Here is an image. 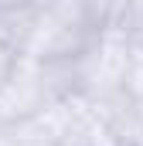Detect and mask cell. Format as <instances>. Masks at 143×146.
I'll return each instance as SVG.
<instances>
[{
	"label": "cell",
	"instance_id": "1",
	"mask_svg": "<svg viewBox=\"0 0 143 146\" xmlns=\"http://www.w3.org/2000/svg\"><path fill=\"white\" fill-rule=\"evenodd\" d=\"M102 31L106 27H99L85 0H58L37 10V27L24 54L41 61H75L96 44Z\"/></svg>",
	"mask_w": 143,
	"mask_h": 146
},
{
	"label": "cell",
	"instance_id": "2",
	"mask_svg": "<svg viewBox=\"0 0 143 146\" xmlns=\"http://www.w3.org/2000/svg\"><path fill=\"white\" fill-rule=\"evenodd\" d=\"M82 72V95L106 99L116 92H126L133 72V41L123 27H106L96 37V44L78 58Z\"/></svg>",
	"mask_w": 143,
	"mask_h": 146
},
{
	"label": "cell",
	"instance_id": "3",
	"mask_svg": "<svg viewBox=\"0 0 143 146\" xmlns=\"http://www.w3.org/2000/svg\"><path fill=\"white\" fill-rule=\"evenodd\" d=\"M44 119L61 146H119L106 115L85 95H72V99L55 102L51 109H44Z\"/></svg>",
	"mask_w": 143,
	"mask_h": 146
},
{
	"label": "cell",
	"instance_id": "4",
	"mask_svg": "<svg viewBox=\"0 0 143 146\" xmlns=\"http://www.w3.org/2000/svg\"><path fill=\"white\" fill-rule=\"evenodd\" d=\"M37 27V7L31 0H3L0 3V41L14 51H27Z\"/></svg>",
	"mask_w": 143,
	"mask_h": 146
},
{
	"label": "cell",
	"instance_id": "5",
	"mask_svg": "<svg viewBox=\"0 0 143 146\" xmlns=\"http://www.w3.org/2000/svg\"><path fill=\"white\" fill-rule=\"evenodd\" d=\"M7 146H61L55 139L44 112L31 115V119H21V122H7Z\"/></svg>",
	"mask_w": 143,
	"mask_h": 146
},
{
	"label": "cell",
	"instance_id": "6",
	"mask_svg": "<svg viewBox=\"0 0 143 146\" xmlns=\"http://www.w3.org/2000/svg\"><path fill=\"white\" fill-rule=\"evenodd\" d=\"M119 27L126 34H143V0H126V10H123Z\"/></svg>",
	"mask_w": 143,
	"mask_h": 146
},
{
	"label": "cell",
	"instance_id": "7",
	"mask_svg": "<svg viewBox=\"0 0 143 146\" xmlns=\"http://www.w3.org/2000/svg\"><path fill=\"white\" fill-rule=\"evenodd\" d=\"M17 65H21V51H14L10 44L0 41V88L10 82V75L17 72Z\"/></svg>",
	"mask_w": 143,
	"mask_h": 146
},
{
	"label": "cell",
	"instance_id": "8",
	"mask_svg": "<svg viewBox=\"0 0 143 146\" xmlns=\"http://www.w3.org/2000/svg\"><path fill=\"white\" fill-rule=\"evenodd\" d=\"M0 146H7V122L0 119Z\"/></svg>",
	"mask_w": 143,
	"mask_h": 146
},
{
	"label": "cell",
	"instance_id": "9",
	"mask_svg": "<svg viewBox=\"0 0 143 146\" xmlns=\"http://www.w3.org/2000/svg\"><path fill=\"white\" fill-rule=\"evenodd\" d=\"M0 3H3V0H0Z\"/></svg>",
	"mask_w": 143,
	"mask_h": 146
}]
</instances>
